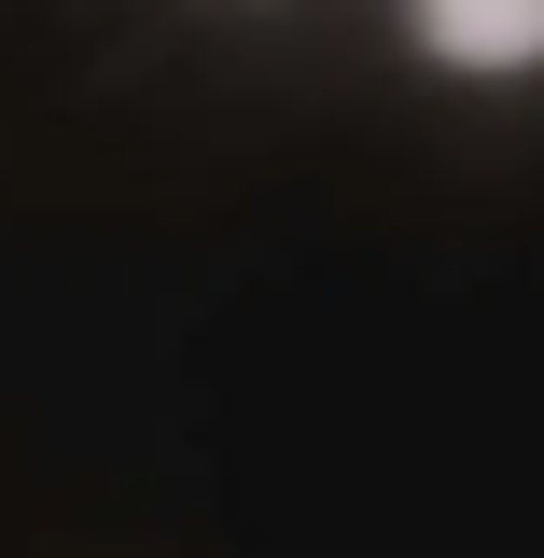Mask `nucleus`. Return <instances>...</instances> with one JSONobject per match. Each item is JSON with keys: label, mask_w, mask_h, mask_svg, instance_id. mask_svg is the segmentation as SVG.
<instances>
[{"label": "nucleus", "mask_w": 544, "mask_h": 558, "mask_svg": "<svg viewBox=\"0 0 544 558\" xmlns=\"http://www.w3.org/2000/svg\"><path fill=\"white\" fill-rule=\"evenodd\" d=\"M406 28L447 70H544V0H406Z\"/></svg>", "instance_id": "nucleus-1"}]
</instances>
